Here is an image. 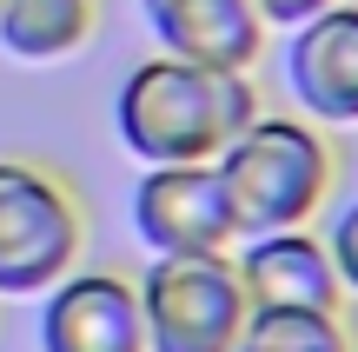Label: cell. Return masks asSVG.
<instances>
[{"instance_id":"6","label":"cell","mask_w":358,"mask_h":352,"mask_svg":"<svg viewBox=\"0 0 358 352\" xmlns=\"http://www.w3.org/2000/svg\"><path fill=\"white\" fill-rule=\"evenodd\" d=\"M133 233L146 253H232L239 226H232L226 186L213 167H140L133 186Z\"/></svg>"},{"instance_id":"10","label":"cell","mask_w":358,"mask_h":352,"mask_svg":"<svg viewBox=\"0 0 358 352\" xmlns=\"http://www.w3.org/2000/svg\"><path fill=\"white\" fill-rule=\"evenodd\" d=\"M100 27V0H0V53L20 66L73 60Z\"/></svg>"},{"instance_id":"1","label":"cell","mask_w":358,"mask_h":352,"mask_svg":"<svg viewBox=\"0 0 358 352\" xmlns=\"http://www.w3.org/2000/svg\"><path fill=\"white\" fill-rule=\"evenodd\" d=\"M259 113L266 106L252 73L173 60V53L127 66L113 93V133L140 167H213Z\"/></svg>"},{"instance_id":"2","label":"cell","mask_w":358,"mask_h":352,"mask_svg":"<svg viewBox=\"0 0 358 352\" xmlns=\"http://www.w3.org/2000/svg\"><path fill=\"white\" fill-rule=\"evenodd\" d=\"M213 173L226 186L239 239H252V233H279V226H312V213L332 199L338 153L325 127H312L306 113H259L213 160Z\"/></svg>"},{"instance_id":"7","label":"cell","mask_w":358,"mask_h":352,"mask_svg":"<svg viewBox=\"0 0 358 352\" xmlns=\"http://www.w3.org/2000/svg\"><path fill=\"white\" fill-rule=\"evenodd\" d=\"M239 286L252 313H345V279H338L325 233L312 226H279V233H252L232 246Z\"/></svg>"},{"instance_id":"8","label":"cell","mask_w":358,"mask_h":352,"mask_svg":"<svg viewBox=\"0 0 358 352\" xmlns=\"http://www.w3.org/2000/svg\"><path fill=\"white\" fill-rule=\"evenodd\" d=\"M285 87L312 127H358V0H332L292 27Z\"/></svg>"},{"instance_id":"4","label":"cell","mask_w":358,"mask_h":352,"mask_svg":"<svg viewBox=\"0 0 358 352\" xmlns=\"http://www.w3.org/2000/svg\"><path fill=\"white\" fill-rule=\"evenodd\" d=\"M146 352H232L252 319L232 253H153L140 273Z\"/></svg>"},{"instance_id":"9","label":"cell","mask_w":358,"mask_h":352,"mask_svg":"<svg viewBox=\"0 0 358 352\" xmlns=\"http://www.w3.org/2000/svg\"><path fill=\"white\" fill-rule=\"evenodd\" d=\"M140 20L159 40V53L226 66V73H252V60L272 40L259 0H140Z\"/></svg>"},{"instance_id":"12","label":"cell","mask_w":358,"mask_h":352,"mask_svg":"<svg viewBox=\"0 0 358 352\" xmlns=\"http://www.w3.org/2000/svg\"><path fill=\"white\" fill-rule=\"evenodd\" d=\"M325 253H332L338 279H345V293H358V199H345L332 220V233H325Z\"/></svg>"},{"instance_id":"13","label":"cell","mask_w":358,"mask_h":352,"mask_svg":"<svg viewBox=\"0 0 358 352\" xmlns=\"http://www.w3.org/2000/svg\"><path fill=\"white\" fill-rule=\"evenodd\" d=\"M319 7H332V0H259V13H266V27H285V34H292L299 20H312Z\"/></svg>"},{"instance_id":"3","label":"cell","mask_w":358,"mask_h":352,"mask_svg":"<svg viewBox=\"0 0 358 352\" xmlns=\"http://www.w3.org/2000/svg\"><path fill=\"white\" fill-rule=\"evenodd\" d=\"M87 253V199L47 160H0V300L60 286Z\"/></svg>"},{"instance_id":"5","label":"cell","mask_w":358,"mask_h":352,"mask_svg":"<svg viewBox=\"0 0 358 352\" xmlns=\"http://www.w3.org/2000/svg\"><path fill=\"white\" fill-rule=\"evenodd\" d=\"M40 352H146L140 279L113 266H73L40 293Z\"/></svg>"},{"instance_id":"11","label":"cell","mask_w":358,"mask_h":352,"mask_svg":"<svg viewBox=\"0 0 358 352\" xmlns=\"http://www.w3.org/2000/svg\"><path fill=\"white\" fill-rule=\"evenodd\" d=\"M232 352H358L345 313H252Z\"/></svg>"}]
</instances>
